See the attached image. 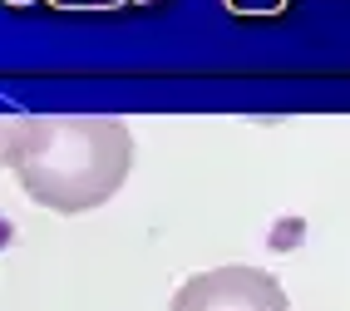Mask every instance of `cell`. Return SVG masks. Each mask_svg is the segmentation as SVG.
<instances>
[{
  "instance_id": "2",
  "label": "cell",
  "mask_w": 350,
  "mask_h": 311,
  "mask_svg": "<svg viewBox=\"0 0 350 311\" xmlns=\"http://www.w3.org/2000/svg\"><path fill=\"white\" fill-rule=\"evenodd\" d=\"M173 311H286V297L271 277L252 267H222L193 277L178 292Z\"/></svg>"
},
{
  "instance_id": "1",
  "label": "cell",
  "mask_w": 350,
  "mask_h": 311,
  "mask_svg": "<svg viewBox=\"0 0 350 311\" xmlns=\"http://www.w3.org/2000/svg\"><path fill=\"white\" fill-rule=\"evenodd\" d=\"M15 169L50 208H89L109 198L129 169V134L109 119H35L20 129Z\"/></svg>"
}]
</instances>
